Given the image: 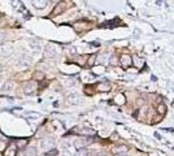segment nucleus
I'll list each match as a JSON object with an SVG mask.
<instances>
[{
  "label": "nucleus",
  "mask_w": 174,
  "mask_h": 156,
  "mask_svg": "<svg viewBox=\"0 0 174 156\" xmlns=\"http://www.w3.org/2000/svg\"><path fill=\"white\" fill-rule=\"evenodd\" d=\"M33 78L36 79V81H42L43 78H44V73H43V72H39V70H36V72L33 74Z\"/></svg>",
  "instance_id": "obj_15"
},
{
  "label": "nucleus",
  "mask_w": 174,
  "mask_h": 156,
  "mask_svg": "<svg viewBox=\"0 0 174 156\" xmlns=\"http://www.w3.org/2000/svg\"><path fill=\"white\" fill-rule=\"evenodd\" d=\"M55 145H56V141L53 138H49V137L40 141V148L43 151H48L51 148H55Z\"/></svg>",
  "instance_id": "obj_2"
},
{
  "label": "nucleus",
  "mask_w": 174,
  "mask_h": 156,
  "mask_svg": "<svg viewBox=\"0 0 174 156\" xmlns=\"http://www.w3.org/2000/svg\"><path fill=\"white\" fill-rule=\"evenodd\" d=\"M14 102L13 98H8V96H0V105H9Z\"/></svg>",
  "instance_id": "obj_11"
},
{
  "label": "nucleus",
  "mask_w": 174,
  "mask_h": 156,
  "mask_svg": "<svg viewBox=\"0 0 174 156\" xmlns=\"http://www.w3.org/2000/svg\"><path fill=\"white\" fill-rule=\"evenodd\" d=\"M12 5H13L14 8H18L20 5H22V3L20 2V0H12Z\"/></svg>",
  "instance_id": "obj_22"
},
{
  "label": "nucleus",
  "mask_w": 174,
  "mask_h": 156,
  "mask_svg": "<svg viewBox=\"0 0 174 156\" xmlns=\"http://www.w3.org/2000/svg\"><path fill=\"white\" fill-rule=\"evenodd\" d=\"M44 55H46V57L53 59V57H56V56H57V51H56V48H55L52 44H48V46H46V48H44Z\"/></svg>",
  "instance_id": "obj_5"
},
{
  "label": "nucleus",
  "mask_w": 174,
  "mask_h": 156,
  "mask_svg": "<svg viewBox=\"0 0 174 156\" xmlns=\"http://www.w3.org/2000/svg\"><path fill=\"white\" fill-rule=\"evenodd\" d=\"M29 46L33 49H39L40 48V42L35 40V39H29Z\"/></svg>",
  "instance_id": "obj_12"
},
{
  "label": "nucleus",
  "mask_w": 174,
  "mask_h": 156,
  "mask_svg": "<svg viewBox=\"0 0 174 156\" xmlns=\"http://www.w3.org/2000/svg\"><path fill=\"white\" fill-rule=\"evenodd\" d=\"M76 156H89V152H87L86 148H79V150H77Z\"/></svg>",
  "instance_id": "obj_17"
},
{
  "label": "nucleus",
  "mask_w": 174,
  "mask_h": 156,
  "mask_svg": "<svg viewBox=\"0 0 174 156\" xmlns=\"http://www.w3.org/2000/svg\"><path fill=\"white\" fill-rule=\"evenodd\" d=\"M57 155H59V150H56V148H51L44 152V156H57Z\"/></svg>",
  "instance_id": "obj_16"
},
{
  "label": "nucleus",
  "mask_w": 174,
  "mask_h": 156,
  "mask_svg": "<svg viewBox=\"0 0 174 156\" xmlns=\"http://www.w3.org/2000/svg\"><path fill=\"white\" fill-rule=\"evenodd\" d=\"M0 17H2V13H0Z\"/></svg>",
  "instance_id": "obj_29"
},
{
  "label": "nucleus",
  "mask_w": 174,
  "mask_h": 156,
  "mask_svg": "<svg viewBox=\"0 0 174 156\" xmlns=\"http://www.w3.org/2000/svg\"><path fill=\"white\" fill-rule=\"evenodd\" d=\"M13 113L16 115H22V108H13V109H10Z\"/></svg>",
  "instance_id": "obj_23"
},
{
  "label": "nucleus",
  "mask_w": 174,
  "mask_h": 156,
  "mask_svg": "<svg viewBox=\"0 0 174 156\" xmlns=\"http://www.w3.org/2000/svg\"><path fill=\"white\" fill-rule=\"evenodd\" d=\"M108 61V59H107V56H100V59H99V62H100V64H104V62H107Z\"/></svg>",
  "instance_id": "obj_24"
},
{
  "label": "nucleus",
  "mask_w": 174,
  "mask_h": 156,
  "mask_svg": "<svg viewBox=\"0 0 174 156\" xmlns=\"http://www.w3.org/2000/svg\"><path fill=\"white\" fill-rule=\"evenodd\" d=\"M97 90L103 91V92H107V91L110 90V86L108 83H100V85H97Z\"/></svg>",
  "instance_id": "obj_13"
},
{
  "label": "nucleus",
  "mask_w": 174,
  "mask_h": 156,
  "mask_svg": "<svg viewBox=\"0 0 174 156\" xmlns=\"http://www.w3.org/2000/svg\"><path fill=\"white\" fill-rule=\"evenodd\" d=\"M120 156H127V155H120Z\"/></svg>",
  "instance_id": "obj_28"
},
{
  "label": "nucleus",
  "mask_w": 174,
  "mask_h": 156,
  "mask_svg": "<svg viewBox=\"0 0 174 156\" xmlns=\"http://www.w3.org/2000/svg\"><path fill=\"white\" fill-rule=\"evenodd\" d=\"M25 117H27V118H38L39 113H36V112H26V113H25Z\"/></svg>",
  "instance_id": "obj_18"
},
{
  "label": "nucleus",
  "mask_w": 174,
  "mask_h": 156,
  "mask_svg": "<svg viewBox=\"0 0 174 156\" xmlns=\"http://www.w3.org/2000/svg\"><path fill=\"white\" fill-rule=\"evenodd\" d=\"M0 72H2V65H0Z\"/></svg>",
  "instance_id": "obj_27"
},
{
  "label": "nucleus",
  "mask_w": 174,
  "mask_h": 156,
  "mask_svg": "<svg viewBox=\"0 0 174 156\" xmlns=\"http://www.w3.org/2000/svg\"><path fill=\"white\" fill-rule=\"evenodd\" d=\"M94 156H107V155H104V154H96V155H94Z\"/></svg>",
  "instance_id": "obj_25"
},
{
  "label": "nucleus",
  "mask_w": 174,
  "mask_h": 156,
  "mask_svg": "<svg viewBox=\"0 0 174 156\" xmlns=\"http://www.w3.org/2000/svg\"><path fill=\"white\" fill-rule=\"evenodd\" d=\"M17 151H16V147L12 146V147H8L7 151H5V156H16Z\"/></svg>",
  "instance_id": "obj_14"
},
{
  "label": "nucleus",
  "mask_w": 174,
  "mask_h": 156,
  "mask_svg": "<svg viewBox=\"0 0 174 156\" xmlns=\"http://www.w3.org/2000/svg\"><path fill=\"white\" fill-rule=\"evenodd\" d=\"M47 2H51V3H55V2H57V0H47Z\"/></svg>",
  "instance_id": "obj_26"
},
{
  "label": "nucleus",
  "mask_w": 174,
  "mask_h": 156,
  "mask_svg": "<svg viewBox=\"0 0 174 156\" xmlns=\"http://www.w3.org/2000/svg\"><path fill=\"white\" fill-rule=\"evenodd\" d=\"M127 151V147L126 146H118L117 148H114V154H121V152H126Z\"/></svg>",
  "instance_id": "obj_19"
},
{
  "label": "nucleus",
  "mask_w": 174,
  "mask_h": 156,
  "mask_svg": "<svg viewBox=\"0 0 174 156\" xmlns=\"http://www.w3.org/2000/svg\"><path fill=\"white\" fill-rule=\"evenodd\" d=\"M47 0H31L33 7L36 9H44L47 7Z\"/></svg>",
  "instance_id": "obj_7"
},
{
  "label": "nucleus",
  "mask_w": 174,
  "mask_h": 156,
  "mask_svg": "<svg viewBox=\"0 0 174 156\" xmlns=\"http://www.w3.org/2000/svg\"><path fill=\"white\" fill-rule=\"evenodd\" d=\"M16 145H17V147H25L27 145V139H18L16 142Z\"/></svg>",
  "instance_id": "obj_20"
},
{
  "label": "nucleus",
  "mask_w": 174,
  "mask_h": 156,
  "mask_svg": "<svg viewBox=\"0 0 174 156\" xmlns=\"http://www.w3.org/2000/svg\"><path fill=\"white\" fill-rule=\"evenodd\" d=\"M12 52H13V46H12V44H3V46H0V56H2V57H8Z\"/></svg>",
  "instance_id": "obj_3"
},
{
  "label": "nucleus",
  "mask_w": 174,
  "mask_h": 156,
  "mask_svg": "<svg viewBox=\"0 0 174 156\" xmlns=\"http://www.w3.org/2000/svg\"><path fill=\"white\" fill-rule=\"evenodd\" d=\"M35 90H36V83L35 82H27L26 85L23 86V92L26 94V95H31V94H34L35 92Z\"/></svg>",
  "instance_id": "obj_4"
},
{
  "label": "nucleus",
  "mask_w": 174,
  "mask_h": 156,
  "mask_svg": "<svg viewBox=\"0 0 174 156\" xmlns=\"http://www.w3.org/2000/svg\"><path fill=\"white\" fill-rule=\"evenodd\" d=\"M95 60H96V56H95V55L90 56L89 61H87V65H89V66H92V65H94V62H95Z\"/></svg>",
  "instance_id": "obj_21"
},
{
  "label": "nucleus",
  "mask_w": 174,
  "mask_h": 156,
  "mask_svg": "<svg viewBox=\"0 0 174 156\" xmlns=\"http://www.w3.org/2000/svg\"><path fill=\"white\" fill-rule=\"evenodd\" d=\"M13 89H14V83L12 82V81H7L2 87V91L3 92H10V91H13Z\"/></svg>",
  "instance_id": "obj_9"
},
{
  "label": "nucleus",
  "mask_w": 174,
  "mask_h": 156,
  "mask_svg": "<svg viewBox=\"0 0 174 156\" xmlns=\"http://www.w3.org/2000/svg\"><path fill=\"white\" fill-rule=\"evenodd\" d=\"M31 61H33V60H31V57H30L29 55H23V56H21V57L17 60L16 65H17V68H22V69H26L27 66H30Z\"/></svg>",
  "instance_id": "obj_1"
},
{
  "label": "nucleus",
  "mask_w": 174,
  "mask_h": 156,
  "mask_svg": "<svg viewBox=\"0 0 174 156\" xmlns=\"http://www.w3.org/2000/svg\"><path fill=\"white\" fill-rule=\"evenodd\" d=\"M120 64L123 68H129L130 65H131V59H130L127 55H123V56H121V59H120Z\"/></svg>",
  "instance_id": "obj_8"
},
{
  "label": "nucleus",
  "mask_w": 174,
  "mask_h": 156,
  "mask_svg": "<svg viewBox=\"0 0 174 156\" xmlns=\"http://www.w3.org/2000/svg\"><path fill=\"white\" fill-rule=\"evenodd\" d=\"M68 102H69L70 104H74V105L81 103L79 96L77 95V94H69V95H68Z\"/></svg>",
  "instance_id": "obj_10"
},
{
  "label": "nucleus",
  "mask_w": 174,
  "mask_h": 156,
  "mask_svg": "<svg viewBox=\"0 0 174 156\" xmlns=\"http://www.w3.org/2000/svg\"><path fill=\"white\" fill-rule=\"evenodd\" d=\"M66 2H61V3H59L55 7V9L52 11V13H51V16H57V15H60V13H63V12L66 9Z\"/></svg>",
  "instance_id": "obj_6"
}]
</instances>
